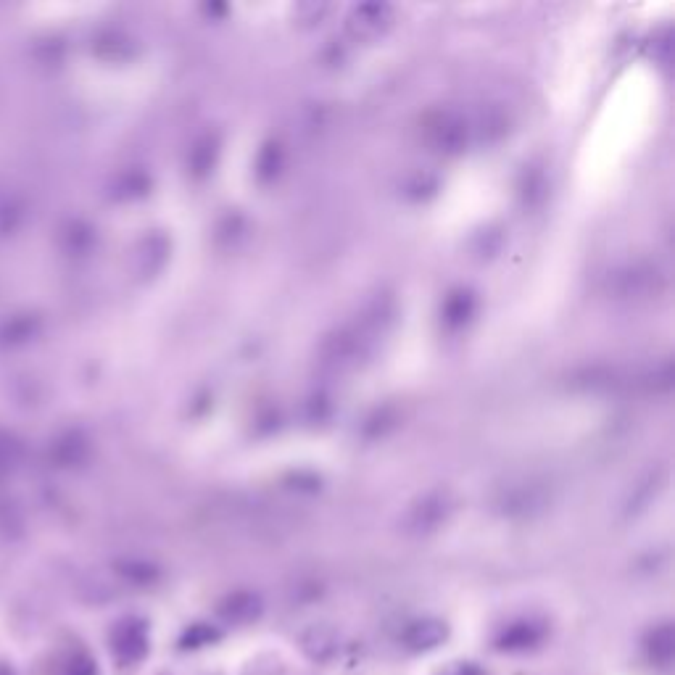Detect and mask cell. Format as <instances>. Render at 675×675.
Wrapping results in <instances>:
<instances>
[{"mask_svg":"<svg viewBox=\"0 0 675 675\" xmlns=\"http://www.w3.org/2000/svg\"><path fill=\"white\" fill-rule=\"evenodd\" d=\"M109 646L114 660L122 668L140 665L148 657V652H151V628H148V620H143L138 615H127L122 620H117L109 633Z\"/></svg>","mask_w":675,"mask_h":675,"instance_id":"obj_1","label":"cell"},{"mask_svg":"<svg viewBox=\"0 0 675 675\" xmlns=\"http://www.w3.org/2000/svg\"><path fill=\"white\" fill-rule=\"evenodd\" d=\"M549 639V623L541 617H515L499 628L494 636V649L504 654L536 652Z\"/></svg>","mask_w":675,"mask_h":675,"instance_id":"obj_2","label":"cell"},{"mask_svg":"<svg viewBox=\"0 0 675 675\" xmlns=\"http://www.w3.org/2000/svg\"><path fill=\"white\" fill-rule=\"evenodd\" d=\"M446 639H449V625L438 617H417V620L404 625L399 633L401 649H407L412 654L433 652Z\"/></svg>","mask_w":675,"mask_h":675,"instance_id":"obj_3","label":"cell"},{"mask_svg":"<svg viewBox=\"0 0 675 675\" xmlns=\"http://www.w3.org/2000/svg\"><path fill=\"white\" fill-rule=\"evenodd\" d=\"M641 649H644V660L652 665V668L668 670L675 660V628L670 623L654 625L649 628L641 641Z\"/></svg>","mask_w":675,"mask_h":675,"instance_id":"obj_4","label":"cell"},{"mask_svg":"<svg viewBox=\"0 0 675 675\" xmlns=\"http://www.w3.org/2000/svg\"><path fill=\"white\" fill-rule=\"evenodd\" d=\"M259 615H262V599L251 591H238V594L227 596L225 602L219 604V617L225 623L248 625L259 620Z\"/></svg>","mask_w":675,"mask_h":675,"instance_id":"obj_5","label":"cell"},{"mask_svg":"<svg viewBox=\"0 0 675 675\" xmlns=\"http://www.w3.org/2000/svg\"><path fill=\"white\" fill-rule=\"evenodd\" d=\"M53 675H101V670L85 646H69L53 662Z\"/></svg>","mask_w":675,"mask_h":675,"instance_id":"obj_6","label":"cell"},{"mask_svg":"<svg viewBox=\"0 0 675 675\" xmlns=\"http://www.w3.org/2000/svg\"><path fill=\"white\" fill-rule=\"evenodd\" d=\"M219 639H222V631L214 623H193L182 631L177 646H180L182 652H198V649L217 644Z\"/></svg>","mask_w":675,"mask_h":675,"instance_id":"obj_7","label":"cell"},{"mask_svg":"<svg viewBox=\"0 0 675 675\" xmlns=\"http://www.w3.org/2000/svg\"><path fill=\"white\" fill-rule=\"evenodd\" d=\"M388 11L385 6H362L356 8V24L362 27V30L378 32L383 27V14Z\"/></svg>","mask_w":675,"mask_h":675,"instance_id":"obj_8","label":"cell"},{"mask_svg":"<svg viewBox=\"0 0 675 675\" xmlns=\"http://www.w3.org/2000/svg\"><path fill=\"white\" fill-rule=\"evenodd\" d=\"M438 675H486L478 662H451L449 668H443Z\"/></svg>","mask_w":675,"mask_h":675,"instance_id":"obj_9","label":"cell"},{"mask_svg":"<svg viewBox=\"0 0 675 675\" xmlns=\"http://www.w3.org/2000/svg\"><path fill=\"white\" fill-rule=\"evenodd\" d=\"M0 675H16V670L6 665V662H0Z\"/></svg>","mask_w":675,"mask_h":675,"instance_id":"obj_10","label":"cell"}]
</instances>
